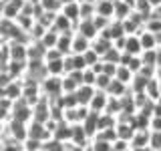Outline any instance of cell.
Segmentation results:
<instances>
[{"instance_id":"obj_9","label":"cell","mask_w":161,"mask_h":151,"mask_svg":"<svg viewBox=\"0 0 161 151\" xmlns=\"http://www.w3.org/2000/svg\"><path fill=\"white\" fill-rule=\"evenodd\" d=\"M58 12H63L69 20L77 22V20H79V0H73V2L60 4V10H58Z\"/></svg>"},{"instance_id":"obj_7","label":"cell","mask_w":161,"mask_h":151,"mask_svg":"<svg viewBox=\"0 0 161 151\" xmlns=\"http://www.w3.org/2000/svg\"><path fill=\"white\" fill-rule=\"evenodd\" d=\"M125 53L129 54H141V40H139V34H125Z\"/></svg>"},{"instance_id":"obj_20","label":"cell","mask_w":161,"mask_h":151,"mask_svg":"<svg viewBox=\"0 0 161 151\" xmlns=\"http://www.w3.org/2000/svg\"><path fill=\"white\" fill-rule=\"evenodd\" d=\"M80 54H83V59H85V64H87V67H91V64H95V63H97V60L101 59L99 57V54L97 53H95V50L93 48H87V50H85V53H80Z\"/></svg>"},{"instance_id":"obj_12","label":"cell","mask_w":161,"mask_h":151,"mask_svg":"<svg viewBox=\"0 0 161 151\" xmlns=\"http://www.w3.org/2000/svg\"><path fill=\"white\" fill-rule=\"evenodd\" d=\"M113 4L115 2H111V0H95V14L113 18Z\"/></svg>"},{"instance_id":"obj_4","label":"cell","mask_w":161,"mask_h":151,"mask_svg":"<svg viewBox=\"0 0 161 151\" xmlns=\"http://www.w3.org/2000/svg\"><path fill=\"white\" fill-rule=\"evenodd\" d=\"M95 89L93 85H85V83H80L79 87H77V91H75V97H77V103L79 105H89V101H91V97L95 95Z\"/></svg>"},{"instance_id":"obj_10","label":"cell","mask_w":161,"mask_h":151,"mask_svg":"<svg viewBox=\"0 0 161 151\" xmlns=\"http://www.w3.org/2000/svg\"><path fill=\"white\" fill-rule=\"evenodd\" d=\"M44 67H47L48 75H54V77L64 75V60H63V57L53 59V60H44Z\"/></svg>"},{"instance_id":"obj_2","label":"cell","mask_w":161,"mask_h":151,"mask_svg":"<svg viewBox=\"0 0 161 151\" xmlns=\"http://www.w3.org/2000/svg\"><path fill=\"white\" fill-rule=\"evenodd\" d=\"M10 60H26V42L20 40H6Z\"/></svg>"},{"instance_id":"obj_6","label":"cell","mask_w":161,"mask_h":151,"mask_svg":"<svg viewBox=\"0 0 161 151\" xmlns=\"http://www.w3.org/2000/svg\"><path fill=\"white\" fill-rule=\"evenodd\" d=\"M113 47V40H109V38H105V36H101V34H97L93 40H91V48L95 50V53L99 54V57H103L107 50Z\"/></svg>"},{"instance_id":"obj_17","label":"cell","mask_w":161,"mask_h":151,"mask_svg":"<svg viewBox=\"0 0 161 151\" xmlns=\"http://www.w3.org/2000/svg\"><path fill=\"white\" fill-rule=\"evenodd\" d=\"M149 149L161 151V131H149Z\"/></svg>"},{"instance_id":"obj_11","label":"cell","mask_w":161,"mask_h":151,"mask_svg":"<svg viewBox=\"0 0 161 151\" xmlns=\"http://www.w3.org/2000/svg\"><path fill=\"white\" fill-rule=\"evenodd\" d=\"M143 93H145V97H149L151 101H155L161 95V91H159V81L155 79V77H151L145 81V87H143Z\"/></svg>"},{"instance_id":"obj_1","label":"cell","mask_w":161,"mask_h":151,"mask_svg":"<svg viewBox=\"0 0 161 151\" xmlns=\"http://www.w3.org/2000/svg\"><path fill=\"white\" fill-rule=\"evenodd\" d=\"M129 149H149V129H135L129 139Z\"/></svg>"},{"instance_id":"obj_18","label":"cell","mask_w":161,"mask_h":151,"mask_svg":"<svg viewBox=\"0 0 161 151\" xmlns=\"http://www.w3.org/2000/svg\"><path fill=\"white\" fill-rule=\"evenodd\" d=\"M38 4H40V8L42 10H50V12H58L60 10V0H38Z\"/></svg>"},{"instance_id":"obj_21","label":"cell","mask_w":161,"mask_h":151,"mask_svg":"<svg viewBox=\"0 0 161 151\" xmlns=\"http://www.w3.org/2000/svg\"><path fill=\"white\" fill-rule=\"evenodd\" d=\"M149 131H161V115H151L149 117Z\"/></svg>"},{"instance_id":"obj_8","label":"cell","mask_w":161,"mask_h":151,"mask_svg":"<svg viewBox=\"0 0 161 151\" xmlns=\"http://www.w3.org/2000/svg\"><path fill=\"white\" fill-rule=\"evenodd\" d=\"M91 47V40L87 36H83V34H79V32H75L73 34V40H70V53H85Z\"/></svg>"},{"instance_id":"obj_22","label":"cell","mask_w":161,"mask_h":151,"mask_svg":"<svg viewBox=\"0 0 161 151\" xmlns=\"http://www.w3.org/2000/svg\"><path fill=\"white\" fill-rule=\"evenodd\" d=\"M111 2H117V0H111Z\"/></svg>"},{"instance_id":"obj_15","label":"cell","mask_w":161,"mask_h":151,"mask_svg":"<svg viewBox=\"0 0 161 151\" xmlns=\"http://www.w3.org/2000/svg\"><path fill=\"white\" fill-rule=\"evenodd\" d=\"M111 79H113V77H109V75H105V73H97V77H95V89H97V91H105L109 87Z\"/></svg>"},{"instance_id":"obj_13","label":"cell","mask_w":161,"mask_h":151,"mask_svg":"<svg viewBox=\"0 0 161 151\" xmlns=\"http://www.w3.org/2000/svg\"><path fill=\"white\" fill-rule=\"evenodd\" d=\"M133 70H129L125 64H117V70H115V75H113V79H117L121 81V83H125V85H129L131 83V79H133Z\"/></svg>"},{"instance_id":"obj_19","label":"cell","mask_w":161,"mask_h":151,"mask_svg":"<svg viewBox=\"0 0 161 151\" xmlns=\"http://www.w3.org/2000/svg\"><path fill=\"white\" fill-rule=\"evenodd\" d=\"M111 151H129V139L115 137L111 141Z\"/></svg>"},{"instance_id":"obj_16","label":"cell","mask_w":161,"mask_h":151,"mask_svg":"<svg viewBox=\"0 0 161 151\" xmlns=\"http://www.w3.org/2000/svg\"><path fill=\"white\" fill-rule=\"evenodd\" d=\"M40 145H42V141H40V139L26 137V139L22 141V151H40Z\"/></svg>"},{"instance_id":"obj_5","label":"cell","mask_w":161,"mask_h":151,"mask_svg":"<svg viewBox=\"0 0 161 151\" xmlns=\"http://www.w3.org/2000/svg\"><path fill=\"white\" fill-rule=\"evenodd\" d=\"M50 28H54L57 32H67V30H75V22L69 20L63 12H57V16H54L53 26H50Z\"/></svg>"},{"instance_id":"obj_3","label":"cell","mask_w":161,"mask_h":151,"mask_svg":"<svg viewBox=\"0 0 161 151\" xmlns=\"http://www.w3.org/2000/svg\"><path fill=\"white\" fill-rule=\"evenodd\" d=\"M107 99H109V95L105 93V91H95V95L91 97L89 101V111H95V113H103L105 107H107Z\"/></svg>"},{"instance_id":"obj_14","label":"cell","mask_w":161,"mask_h":151,"mask_svg":"<svg viewBox=\"0 0 161 151\" xmlns=\"http://www.w3.org/2000/svg\"><path fill=\"white\" fill-rule=\"evenodd\" d=\"M139 40H141V47L145 48H157V42H155V34L153 32H149V30H141L139 32Z\"/></svg>"}]
</instances>
